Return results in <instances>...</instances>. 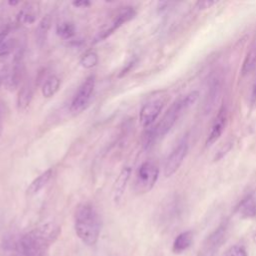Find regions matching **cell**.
Segmentation results:
<instances>
[{"mask_svg": "<svg viewBox=\"0 0 256 256\" xmlns=\"http://www.w3.org/2000/svg\"><path fill=\"white\" fill-rule=\"evenodd\" d=\"M254 240H255V243H256V232H255V234H254Z\"/></svg>", "mask_w": 256, "mask_h": 256, "instance_id": "cell-32", "label": "cell"}, {"mask_svg": "<svg viewBox=\"0 0 256 256\" xmlns=\"http://www.w3.org/2000/svg\"><path fill=\"white\" fill-rule=\"evenodd\" d=\"M199 97L198 91H192L186 94L185 96L177 99L165 112L162 119L158 122L157 125L154 126L157 138L160 139L164 137L173 127L177 119L180 117V115L188 109L191 105H193Z\"/></svg>", "mask_w": 256, "mask_h": 256, "instance_id": "cell-3", "label": "cell"}, {"mask_svg": "<svg viewBox=\"0 0 256 256\" xmlns=\"http://www.w3.org/2000/svg\"><path fill=\"white\" fill-rule=\"evenodd\" d=\"M23 58H24V50H23V48H19L14 56L13 64H12L11 68L5 73L4 84L9 90L16 89L22 79Z\"/></svg>", "mask_w": 256, "mask_h": 256, "instance_id": "cell-9", "label": "cell"}, {"mask_svg": "<svg viewBox=\"0 0 256 256\" xmlns=\"http://www.w3.org/2000/svg\"><path fill=\"white\" fill-rule=\"evenodd\" d=\"M56 32L63 39H71L76 34V27L72 22L63 21L56 26Z\"/></svg>", "mask_w": 256, "mask_h": 256, "instance_id": "cell-22", "label": "cell"}, {"mask_svg": "<svg viewBox=\"0 0 256 256\" xmlns=\"http://www.w3.org/2000/svg\"><path fill=\"white\" fill-rule=\"evenodd\" d=\"M33 98V85L30 81H26L20 88L17 96V108L20 111L26 110Z\"/></svg>", "mask_w": 256, "mask_h": 256, "instance_id": "cell-16", "label": "cell"}, {"mask_svg": "<svg viewBox=\"0 0 256 256\" xmlns=\"http://www.w3.org/2000/svg\"><path fill=\"white\" fill-rule=\"evenodd\" d=\"M59 234L60 227L48 222L19 237L9 235L3 239L2 254L3 256H44Z\"/></svg>", "mask_w": 256, "mask_h": 256, "instance_id": "cell-1", "label": "cell"}, {"mask_svg": "<svg viewBox=\"0 0 256 256\" xmlns=\"http://www.w3.org/2000/svg\"><path fill=\"white\" fill-rule=\"evenodd\" d=\"M4 116H5V109L2 103H0V137L3 131V123H4Z\"/></svg>", "mask_w": 256, "mask_h": 256, "instance_id": "cell-27", "label": "cell"}, {"mask_svg": "<svg viewBox=\"0 0 256 256\" xmlns=\"http://www.w3.org/2000/svg\"><path fill=\"white\" fill-rule=\"evenodd\" d=\"M133 65H134V61H130V62L128 63V65H127L125 68H123V70L121 71L119 77H122L123 75H125L126 73H128V71L131 69V67H133Z\"/></svg>", "mask_w": 256, "mask_h": 256, "instance_id": "cell-29", "label": "cell"}, {"mask_svg": "<svg viewBox=\"0 0 256 256\" xmlns=\"http://www.w3.org/2000/svg\"><path fill=\"white\" fill-rule=\"evenodd\" d=\"M227 222L221 223L206 239L203 248L199 251V256H215L217 250L225 241L227 234Z\"/></svg>", "mask_w": 256, "mask_h": 256, "instance_id": "cell-7", "label": "cell"}, {"mask_svg": "<svg viewBox=\"0 0 256 256\" xmlns=\"http://www.w3.org/2000/svg\"><path fill=\"white\" fill-rule=\"evenodd\" d=\"M255 64H256V49L255 50L252 49L245 57V60L243 62L242 68H241L242 74L244 75V74L249 73L254 68Z\"/></svg>", "mask_w": 256, "mask_h": 256, "instance_id": "cell-24", "label": "cell"}, {"mask_svg": "<svg viewBox=\"0 0 256 256\" xmlns=\"http://www.w3.org/2000/svg\"><path fill=\"white\" fill-rule=\"evenodd\" d=\"M165 104L163 98L151 99L145 103L139 112V122L144 128H149L152 126L154 121L159 116Z\"/></svg>", "mask_w": 256, "mask_h": 256, "instance_id": "cell-8", "label": "cell"}, {"mask_svg": "<svg viewBox=\"0 0 256 256\" xmlns=\"http://www.w3.org/2000/svg\"><path fill=\"white\" fill-rule=\"evenodd\" d=\"M226 122H227V109L225 105H222L211 126L210 132L206 140V146H211L220 138V136L222 135L225 129Z\"/></svg>", "mask_w": 256, "mask_h": 256, "instance_id": "cell-11", "label": "cell"}, {"mask_svg": "<svg viewBox=\"0 0 256 256\" xmlns=\"http://www.w3.org/2000/svg\"><path fill=\"white\" fill-rule=\"evenodd\" d=\"M16 38L10 29H4L0 32V57H7L16 48Z\"/></svg>", "mask_w": 256, "mask_h": 256, "instance_id": "cell-15", "label": "cell"}, {"mask_svg": "<svg viewBox=\"0 0 256 256\" xmlns=\"http://www.w3.org/2000/svg\"><path fill=\"white\" fill-rule=\"evenodd\" d=\"M217 1H210V0H203V1H198L196 3V7L199 9V10H204V9H207V8H210L212 5L216 4Z\"/></svg>", "mask_w": 256, "mask_h": 256, "instance_id": "cell-26", "label": "cell"}, {"mask_svg": "<svg viewBox=\"0 0 256 256\" xmlns=\"http://www.w3.org/2000/svg\"><path fill=\"white\" fill-rule=\"evenodd\" d=\"M52 24V17L47 14L45 15L38 23L37 28H36V32H35V38H36V43L39 47H42L47 39L48 36V32L50 30Z\"/></svg>", "mask_w": 256, "mask_h": 256, "instance_id": "cell-18", "label": "cell"}, {"mask_svg": "<svg viewBox=\"0 0 256 256\" xmlns=\"http://www.w3.org/2000/svg\"><path fill=\"white\" fill-rule=\"evenodd\" d=\"M159 176L158 165L151 160L143 162L136 172L134 189L138 194L149 192L155 185Z\"/></svg>", "mask_w": 256, "mask_h": 256, "instance_id": "cell-4", "label": "cell"}, {"mask_svg": "<svg viewBox=\"0 0 256 256\" xmlns=\"http://www.w3.org/2000/svg\"><path fill=\"white\" fill-rule=\"evenodd\" d=\"M53 176V170L52 169H48L45 172H43L42 174H40L37 178H35L27 187L26 189V193L28 195H34L37 194L41 189H43L48 182L51 180Z\"/></svg>", "mask_w": 256, "mask_h": 256, "instance_id": "cell-19", "label": "cell"}, {"mask_svg": "<svg viewBox=\"0 0 256 256\" xmlns=\"http://www.w3.org/2000/svg\"><path fill=\"white\" fill-rule=\"evenodd\" d=\"M222 89V79L219 76H215L211 79L209 87L206 92V96L203 102V112L205 114L210 113L214 108Z\"/></svg>", "mask_w": 256, "mask_h": 256, "instance_id": "cell-12", "label": "cell"}, {"mask_svg": "<svg viewBox=\"0 0 256 256\" xmlns=\"http://www.w3.org/2000/svg\"><path fill=\"white\" fill-rule=\"evenodd\" d=\"M75 231L81 241L87 245H94L98 241L101 221L97 210L90 203L80 204L75 212Z\"/></svg>", "mask_w": 256, "mask_h": 256, "instance_id": "cell-2", "label": "cell"}, {"mask_svg": "<svg viewBox=\"0 0 256 256\" xmlns=\"http://www.w3.org/2000/svg\"><path fill=\"white\" fill-rule=\"evenodd\" d=\"M237 212L243 218L256 217V198L253 194L247 195L237 206Z\"/></svg>", "mask_w": 256, "mask_h": 256, "instance_id": "cell-17", "label": "cell"}, {"mask_svg": "<svg viewBox=\"0 0 256 256\" xmlns=\"http://www.w3.org/2000/svg\"><path fill=\"white\" fill-rule=\"evenodd\" d=\"M223 256H248L246 249L241 245L230 246L223 254Z\"/></svg>", "mask_w": 256, "mask_h": 256, "instance_id": "cell-25", "label": "cell"}, {"mask_svg": "<svg viewBox=\"0 0 256 256\" xmlns=\"http://www.w3.org/2000/svg\"><path fill=\"white\" fill-rule=\"evenodd\" d=\"M193 242V233L192 231H184L177 235V237L174 239L172 250L174 253H182L186 251Z\"/></svg>", "mask_w": 256, "mask_h": 256, "instance_id": "cell-20", "label": "cell"}, {"mask_svg": "<svg viewBox=\"0 0 256 256\" xmlns=\"http://www.w3.org/2000/svg\"><path fill=\"white\" fill-rule=\"evenodd\" d=\"M40 14V6L37 2H27L17 14V22L22 25L33 24Z\"/></svg>", "mask_w": 256, "mask_h": 256, "instance_id": "cell-13", "label": "cell"}, {"mask_svg": "<svg viewBox=\"0 0 256 256\" xmlns=\"http://www.w3.org/2000/svg\"><path fill=\"white\" fill-rule=\"evenodd\" d=\"M94 88L95 77L94 75H90L81 83V85L78 87L76 93L72 98L70 104V111L72 113H79L87 106L92 97Z\"/></svg>", "mask_w": 256, "mask_h": 256, "instance_id": "cell-5", "label": "cell"}, {"mask_svg": "<svg viewBox=\"0 0 256 256\" xmlns=\"http://www.w3.org/2000/svg\"><path fill=\"white\" fill-rule=\"evenodd\" d=\"M135 15H136V11L133 7H131V6L122 7L120 10H118V12L114 16V18L112 19V21L108 25V27L104 28L102 31L99 32V34L95 38V42L102 41L103 39L110 36L115 30H117L123 24H125L126 22L133 19L135 17Z\"/></svg>", "mask_w": 256, "mask_h": 256, "instance_id": "cell-6", "label": "cell"}, {"mask_svg": "<svg viewBox=\"0 0 256 256\" xmlns=\"http://www.w3.org/2000/svg\"><path fill=\"white\" fill-rule=\"evenodd\" d=\"M59 87H60V79L57 76L52 75V76L48 77L45 80V82L43 83L42 88H41L42 95L45 98H51L59 90Z\"/></svg>", "mask_w": 256, "mask_h": 256, "instance_id": "cell-21", "label": "cell"}, {"mask_svg": "<svg viewBox=\"0 0 256 256\" xmlns=\"http://www.w3.org/2000/svg\"><path fill=\"white\" fill-rule=\"evenodd\" d=\"M72 4L75 6V7H88L91 2L90 1H87V0H80V1H74L72 2Z\"/></svg>", "mask_w": 256, "mask_h": 256, "instance_id": "cell-28", "label": "cell"}, {"mask_svg": "<svg viewBox=\"0 0 256 256\" xmlns=\"http://www.w3.org/2000/svg\"><path fill=\"white\" fill-rule=\"evenodd\" d=\"M131 176V168L126 166L123 167L122 170L119 172L114 185H113V190H112V195H113V200L115 202H118L122 199V196L125 192L127 183L130 179Z\"/></svg>", "mask_w": 256, "mask_h": 256, "instance_id": "cell-14", "label": "cell"}, {"mask_svg": "<svg viewBox=\"0 0 256 256\" xmlns=\"http://www.w3.org/2000/svg\"><path fill=\"white\" fill-rule=\"evenodd\" d=\"M8 4L13 6V5H16V4H18V1H9V2H8Z\"/></svg>", "mask_w": 256, "mask_h": 256, "instance_id": "cell-31", "label": "cell"}, {"mask_svg": "<svg viewBox=\"0 0 256 256\" xmlns=\"http://www.w3.org/2000/svg\"><path fill=\"white\" fill-rule=\"evenodd\" d=\"M98 60H99V59H98L97 53L94 52V51H89V52L85 53V54L81 57L79 63H80V65H81L83 68H85V69H91V68H93V67H95V66L97 65Z\"/></svg>", "mask_w": 256, "mask_h": 256, "instance_id": "cell-23", "label": "cell"}, {"mask_svg": "<svg viewBox=\"0 0 256 256\" xmlns=\"http://www.w3.org/2000/svg\"><path fill=\"white\" fill-rule=\"evenodd\" d=\"M252 99L255 100L256 99V82L254 83V86H253V91H252Z\"/></svg>", "mask_w": 256, "mask_h": 256, "instance_id": "cell-30", "label": "cell"}, {"mask_svg": "<svg viewBox=\"0 0 256 256\" xmlns=\"http://www.w3.org/2000/svg\"><path fill=\"white\" fill-rule=\"evenodd\" d=\"M188 151V142L183 139L178 143V145L172 150V152L167 157L164 164V175L170 177L173 175L181 166Z\"/></svg>", "mask_w": 256, "mask_h": 256, "instance_id": "cell-10", "label": "cell"}]
</instances>
